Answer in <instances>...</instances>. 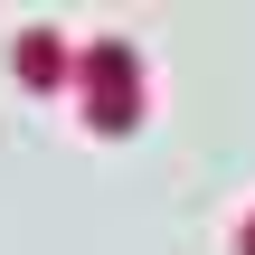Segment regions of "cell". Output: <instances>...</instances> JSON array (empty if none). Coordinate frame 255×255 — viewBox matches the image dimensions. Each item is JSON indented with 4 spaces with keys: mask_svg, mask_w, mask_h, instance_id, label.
<instances>
[{
    "mask_svg": "<svg viewBox=\"0 0 255 255\" xmlns=\"http://www.w3.org/2000/svg\"><path fill=\"white\" fill-rule=\"evenodd\" d=\"M95 66H104V85H123V76H132V66H123V47H104ZM132 85H142V76H132ZM104 123H132V104H123V95H104Z\"/></svg>",
    "mask_w": 255,
    "mask_h": 255,
    "instance_id": "cell-1",
    "label": "cell"
},
{
    "mask_svg": "<svg viewBox=\"0 0 255 255\" xmlns=\"http://www.w3.org/2000/svg\"><path fill=\"white\" fill-rule=\"evenodd\" d=\"M246 255H255V227H246Z\"/></svg>",
    "mask_w": 255,
    "mask_h": 255,
    "instance_id": "cell-2",
    "label": "cell"
}]
</instances>
